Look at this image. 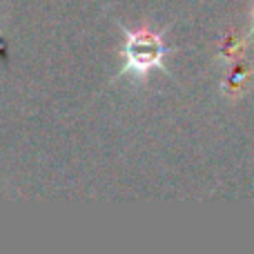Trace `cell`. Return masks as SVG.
Here are the masks:
<instances>
[{"mask_svg": "<svg viewBox=\"0 0 254 254\" xmlns=\"http://www.w3.org/2000/svg\"><path fill=\"white\" fill-rule=\"evenodd\" d=\"M121 31L125 34V43H123V67L119 69L116 78L121 76H131L136 85L143 83L149 76V71L158 69L165 76H170V69L165 67V56L172 52L170 47L163 45V31H152V29H138V31H129L127 27H123L119 22Z\"/></svg>", "mask_w": 254, "mask_h": 254, "instance_id": "obj_1", "label": "cell"}]
</instances>
